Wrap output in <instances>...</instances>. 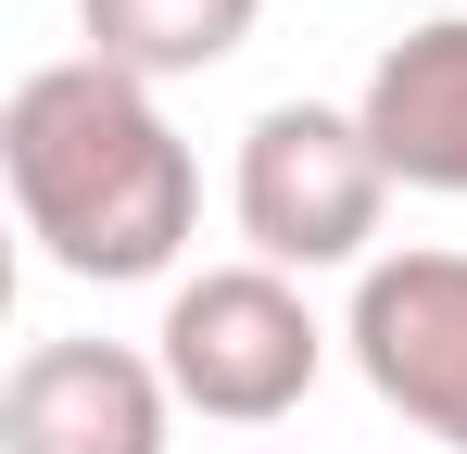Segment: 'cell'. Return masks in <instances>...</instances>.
I'll use <instances>...</instances> for the list:
<instances>
[{
	"mask_svg": "<svg viewBox=\"0 0 467 454\" xmlns=\"http://www.w3.org/2000/svg\"><path fill=\"white\" fill-rule=\"evenodd\" d=\"M253 13H265V0H77V26H88V64L140 76V88L228 64L240 38H253Z\"/></svg>",
	"mask_w": 467,
	"mask_h": 454,
	"instance_id": "52a82bcc",
	"label": "cell"
},
{
	"mask_svg": "<svg viewBox=\"0 0 467 454\" xmlns=\"http://www.w3.org/2000/svg\"><path fill=\"white\" fill-rule=\"evenodd\" d=\"M152 366L164 391L190 404V417H215V429H265V417H291L328 366V328H316V303L278 278V265H202V278H177L152 328Z\"/></svg>",
	"mask_w": 467,
	"mask_h": 454,
	"instance_id": "3957f363",
	"label": "cell"
},
{
	"mask_svg": "<svg viewBox=\"0 0 467 454\" xmlns=\"http://www.w3.org/2000/svg\"><path fill=\"white\" fill-rule=\"evenodd\" d=\"M354 366L404 429L467 454V253H379L354 278Z\"/></svg>",
	"mask_w": 467,
	"mask_h": 454,
	"instance_id": "277c9868",
	"label": "cell"
},
{
	"mask_svg": "<svg viewBox=\"0 0 467 454\" xmlns=\"http://www.w3.org/2000/svg\"><path fill=\"white\" fill-rule=\"evenodd\" d=\"M354 114H367V139H379V164L404 190L467 202V13L404 26L379 64H367V101Z\"/></svg>",
	"mask_w": 467,
	"mask_h": 454,
	"instance_id": "8992f818",
	"label": "cell"
},
{
	"mask_svg": "<svg viewBox=\"0 0 467 454\" xmlns=\"http://www.w3.org/2000/svg\"><path fill=\"white\" fill-rule=\"evenodd\" d=\"M164 417L177 391L127 341H38L0 378V454H164Z\"/></svg>",
	"mask_w": 467,
	"mask_h": 454,
	"instance_id": "5b68a950",
	"label": "cell"
},
{
	"mask_svg": "<svg viewBox=\"0 0 467 454\" xmlns=\"http://www.w3.org/2000/svg\"><path fill=\"white\" fill-rule=\"evenodd\" d=\"M0 177H13V215L26 240L64 265V278H164L177 240L202 227V164L164 127V101L114 64H38L0 101Z\"/></svg>",
	"mask_w": 467,
	"mask_h": 454,
	"instance_id": "6da1fadb",
	"label": "cell"
},
{
	"mask_svg": "<svg viewBox=\"0 0 467 454\" xmlns=\"http://www.w3.org/2000/svg\"><path fill=\"white\" fill-rule=\"evenodd\" d=\"M391 215V164L367 139V114L341 101H265L240 127V240L253 265H367V240Z\"/></svg>",
	"mask_w": 467,
	"mask_h": 454,
	"instance_id": "7a4b0ae2",
	"label": "cell"
}]
</instances>
